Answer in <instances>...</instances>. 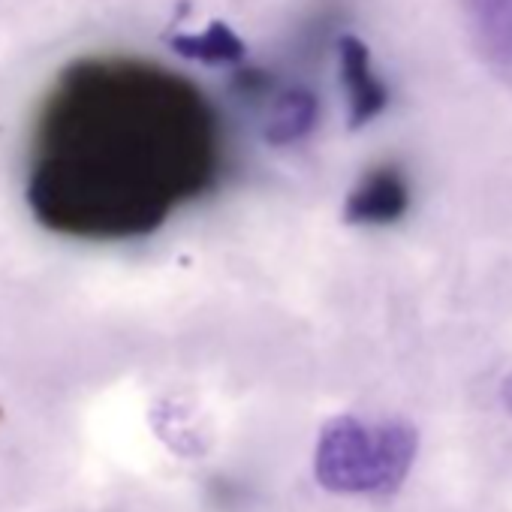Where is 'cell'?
Returning a JSON list of instances; mask_svg holds the SVG:
<instances>
[{
	"mask_svg": "<svg viewBox=\"0 0 512 512\" xmlns=\"http://www.w3.org/2000/svg\"><path fill=\"white\" fill-rule=\"evenodd\" d=\"M220 169L223 130L199 85L154 61L91 55L37 106L25 193L55 235L127 241L211 190Z\"/></svg>",
	"mask_w": 512,
	"mask_h": 512,
	"instance_id": "cell-1",
	"label": "cell"
},
{
	"mask_svg": "<svg viewBox=\"0 0 512 512\" xmlns=\"http://www.w3.org/2000/svg\"><path fill=\"white\" fill-rule=\"evenodd\" d=\"M416 446L419 437L407 422L338 416L320 431L314 473L338 494H389L410 473Z\"/></svg>",
	"mask_w": 512,
	"mask_h": 512,
	"instance_id": "cell-2",
	"label": "cell"
},
{
	"mask_svg": "<svg viewBox=\"0 0 512 512\" xmlns=\"http://www.w3.org/2000/svg\"><path fill=\"white\" fill-rule=\"evenodd\" d=\"M413 202L410 181L401 166L380 163L368 169L344 202V220L356 226H389L398 223Z\"/></svg>",
	"mask_w": 512,
	"mask_h": 512,
	"instance_id": "cell-3",
	"label": "cell"
},
{
	"mask_svg": "<svg viewBox=\"0 0 512 512\" xmlns=\"http://www.w3.org/2000/svg\"><path fill=\"white\" fill-rule=\"evenodd\" d=\"M338 73H341L347 103H350V127L359 130L386 112L389 88L377 76L368 46L353 34H344L338 40Z\"/></svg>",
	"mask_w": 512,
	"mask_h": 512,
	"instance_id": "cell-4",
	"label": "cell"
},
{
	"mask_svg": "<svg viewBox=\"0 0 512 512\" xmlns=\"http://www.w3.org/2000/svg\"><path fill=\"white\" fill-rule=\"evenodd\" d=\"M485 64L512 88V0H461Z\"/></svg>",
	"mask_w": 512,
	"mask_h": 512,
	"instance_id": "cell-5",
	"label": "cell"
},
{
	"mask_svg": "<svg viewBox=\"0 0 512 512\" xmlns=\"http://www.w3.org/2000/svg\"><path fill=\"white\" fill-rule=\"evenodd\" d=\"M320 121V100L311 88L305 85H293L284 88L281 94L272 97L269 106V118H266V142L275 148H287L296 145L302 139H308L314 133Z\"/></svg>",
	"mask_w": 512,
	"mask_h": 512,
	"instance_id": "cell-6",
	"label": "cell"
},
{
	"mask_svg": "<svg viewBox=\"0 0 512 512\" xmlns=\"http://www.w3.org/2000/svg\"><path fill=\"white\" fill-rule=\"evenodd\" d=\"M175 49L184 55V58H193V61H202V64H238L244 61V43L238 40V34L220 22L208 25V31L202 34H190V37H178L175 40Z\"/></svg>",
	"mask_w": 512,
	"mask_h": 512,
	"instance_id": "cell-7",
	"label": "cell"
},
{
	"mask_svg": "<svg viewBox=\"0 0 512 512\" xmlns=\"http://www.w3.org/2000/svg\"><path fill=\"white\" fill-rule=\"evenodd\" d=\"M503 398H506V404L512 407V377H509V380L503 383Z\"/></svg>",
	"mask_w": 512,
	"mask_h": 512,
	"instance_id": "cell-8",
	"label": "cell"
}]
</instances>
